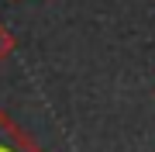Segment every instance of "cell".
I'll return each instance as SVG.
<instances>
[{"label": "cell", "instance_id": "2", "mask_svg": "<svg viewBox=\"0 0 155 152\" xmlns=\"http://www.w3.org/2000/svg\"><path fill=\"white\" fill-rule=\"evenodd\" d=\"M17 49V38H14V31L7 28V24H0V62H4L11 52Z\"/></svg>", "mask_w": 155, "mask_h": 152}, {"label": "cell", "instance_id": "1", "mask_svg": "<svg viewBox=\"0 0 155 152\" xmlns=\"http://www.w3.org/2000/svg\"><path fill=\"white\" fill-rule=\"evenodd\" d=\"M0 152H45L7 111H0Z\"/></svg>", "mask_w": 155, "mask_h": 152}]
</instances>
